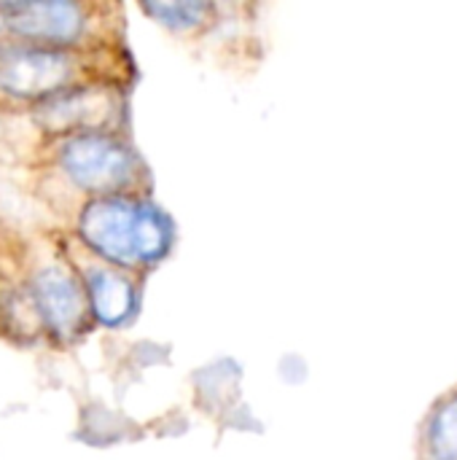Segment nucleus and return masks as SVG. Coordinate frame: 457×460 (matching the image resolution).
Here are the masks:
<instances>
[{"label":"nucleus","mask_w":457,"mask_h":460,"mask_svg":"<svg viewBox=\"0 0 457 460\" xmlns=\"http://www.w3.org/2000/svg\"><path fill=\"white\" fill-rule=\"evenodd\" d=\"M70 237L105 264L140 275L170 256L175 224L148 194H113L83 202Z\"/></svg>","instance_id":"f257e3e1"},{"label":"nucleus","mask_w":457,"mask_h":460,"mask_svg":"<svg viewBox=\"0 0 457 460\" xmlns=\"http://www.w3.org/2000/svg\"><path fill=\"white\" fill-rule=\"evenodd\" d=\"M32 167L38 181L73 194L75 208L97 197L148 194L151 175L143 156L119 132H86L35 146Z\"/></svg>","instance_id":"f03ea898"},{"label":"nucleus","mask_w":457,"mask_h":460,"mask_svg":"<svg viewBox=\"0 0 457 460\" xmlns=\"http://www.w3.org/2000/svg\"><path fill=\"white\" fill-rule=\"evenodd\" d=\"M97 81H127L121 46L75 51L0 40V111L30 113L32 108Z\"/></svg>","instance_id":"7ed1b4c3"},{"label":"nucleus","mask_w":457,"mask_h":460,"mask_svg":"<svg viewBox=\"0 0 457 460\" xmlns=\"http://www.w3.org/2000/svg\"><path fill=\"white\" fill-rule=\"evenodd\" d=\"M19 270L43 323L46 342L54 348L78 345L92 332L94 318L65 237L46 232L30 237L19 234Z\"/></svg>","instance_id":"20e7f679"},{"label":"nucleus","mask_w":457,"mask_h":460,"mask_svg":"<svg viewBox=\"0 0 457 460\" xmlns=\"http://www.w3.org/2000/svg\"><path fill=\"white\" fill-rule=\"evenodd\" d=\"M119 8L78 0H13L0 3V40L97 51L116 49Z\"/></svg>","instance_id":"39448f33"},{"label":"nucleus","mask_w":457,"mask_h":460,"mask_svg":"<svg viewBox=\"0 0 457 460\" xmlns=\"http://www.w3.org/2000/svg\"><path fill=\"white\" fill-rule=\"evenodd\" d=\"M35 140H59L86 132H119L127 127V89L121 81L75 86L27 113Z\"/></svg>","instance_id":"423d86ee"},{"label":"nucleus","mask_w":457,"mask_h":460,"mask_svg":"<svg viewBox=\"0 0 457 460\" xmlns=\"http://www.w3.org/2000/svg\"><path fill=\"white\" fill-rule=\"evenodd\" d=\"M65 245H67V253H70L73 264L81 272L94 323L105 326V329L129 326L140 313L137 275L124 272V270L113 267V264H105L102 259L83 251L73 237H65Z\"/></svg>","instance_id":"0eeeda50"},{"label":"nucleus","mask_w":457,"mask_h":460,"mask_svg":"<svg viewBox=\"0 0 457 460\" xmlns=\"http://www.w3.org/2000/svg\"><path fill=\"white\" fill-rule=\"evenodd\" d=\"M420 460H457V388L428 412L420 434Z\"/></svg>","instance_id":"6e6552de"},{"label":"nucleus","mask_w":457,"mask_h":460,"mask_svg":"<svg viewBox=\"0 0 457 460\" xmlns=\"http://www.w3.org/2000/svg\"><path fill=\"white\" fill-rule=\"evenodd\" d=\"M140 11L145 16H151L154 22H159L162 27H167V30L191 32V30L207 27L218 8L213 3L186 0V3H143Z\"/></svg>","instance_id":"1a4fd4ad"},{"label":"nucleus","mask_w":457,"mask_h":460,"mask_svg":"<svg viewBox=\"0 0 457 460\" xmlns=\"http://www.w3.org/2000/svg\"><path fill=\"white\" fill-rule=\"evenodd\" d=\"M8 243H11V234L0 229V286H3V275H5V261H8Z\"/></svg>","instance_id":"9d476101"}]
</instances>
